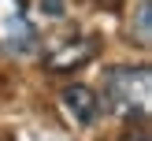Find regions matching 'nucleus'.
Masks as SVG:
<instances>
[{
    "mask_svg": "<svg viewBox=\"0 0 152 141\" xmlns=\"http://www.w3.org/2000/svg\"><path fill=\"white\" fill-rule=\"evenodd\" d=\"M104 100L126 123H145L148 108H152V74L145 63H126V67H111L104 74Z\"/></svg>",
    "mask_w": 152,
    "mask_h": 141,
    "instance_id": "obj_1",
    "label": "nucleus"
},
{
    "mask_svg": "<svg viewBox=\"0 0 152 141\" xmlns=\"http://www.w3.org/2000/svg\"><path fill=\"white\" fill-rule=\"evenodd\" d=\"M59 111H63L67 123H74V126H93L96 115H100V100H96V93L86 89V85H67L63 93H59Z\"/></svg>",
    "mask_w": 152,
    "mask_h": 141,
    "instance_id": "obj_4",
    "label": "nucleus"
},
{
    "mask_svg": "<svg viewBox=\"0 0 152 141\" xmlns=\"http://www.w3.org/2000/svg\"><path fill=\"white\" fill-rule=\"evenodd\" d=\"M130 34H134V41L141 48H148V41H152V0H141L137 4V22L130 26Z\"/></svg>",
    "mask_w": 152,
    "mask_h": 141,
    "instance_id": "obj_5",
    "label": "nucleus"
},
{
    "mask_svg": "<svg viewBox=\"0 0 152 141\" xmlns=\"http://www.w3.org/2000/svg\"><path fill=\"white\" fill-rule=\"evenodd\" d=\"M96 48H100L96 37H71V41L56 45V48L45 56V67L56 71V74H71V71H78V67L93 63V59H96Z\"/></svg>",
    "mask_w": 152,
    "mask_h": 141,
    "instance_id": "obj_3",
    "label": "nucleus"
},
{
    "mask_svg": "<svg viewBox=\"0 0 152 141\" xmlns=\"http://www.w3.org/2000/svg\"><path fill=\"white\" fill-rule=\"evenodd\" d=\"M34 48V22L22 0H0V52L22 56Z\"/></svg>",
    "mask_w": 152,
    "mask_h": 141,
    "instance_id": "obj_2",
    "label": "nucleus"
}]
</instances>
